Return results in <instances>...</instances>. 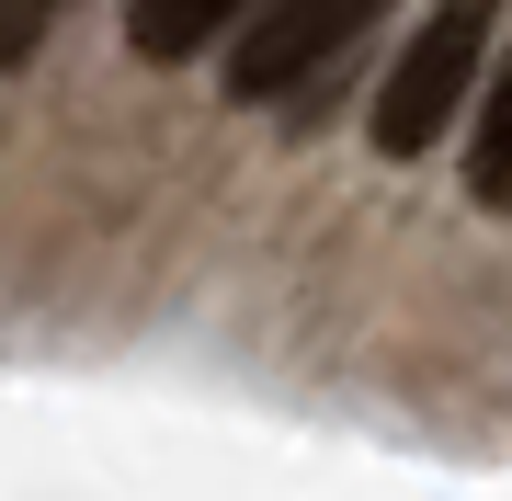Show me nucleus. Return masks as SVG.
Instances as JSON below:
<instances>
[{
	"instance_id": "obj_1",
	"label": "nucleus",
	"mask_w": 512,
	"mask_h": 501,
	"mask_svg": "<svg viewBox=\"0 0 512 501\" xmlns=\"http://www.w3.org/2000/svg\"><path fill=\"white\" fill-rule=\"evenodd\" d=\"M501 35V0H433V23L387 57V80H376V149L387 160H421L444 126H456V103H467V80H478V57H490Z\"/></svg>"
},
{
	"instance_id": "obj_2",
	"label": "nucleus",
	"mask_w": 512,
	"mask_h": 501,
	"mask_svg": "<svg viewBox=\"0 0 512 501\" xmlns=\"http://www.w3.org/2000/svg\"><path fill=\"white\" fill-rule=\"evenodd\" d=\"M376 12H387V0H274V12L239 35L228 92H239V103H285V92H308V80H319L353 35H365Z\"/></svg>"
},
{
	"instance_id": "obj_3",
	"label": "nucleus",
	"mask_w": 512,
	"mask_h": 501,
	"mask_svg": "<svg viewBox=\"0 0 512 501\" xmlns=\"http://www.w3.org/2000/svg\"><path fill=\"white\" fill-rule=\"evenodd\" d=\"M228 12H251V0H126V46L171 69V57H205V46H217Z\"/></svg>"
},
{
	"instance_id": "obj_4",
	"label": "nucleus",
	"mask_w": 512,
	"mask_h": 501,
	"mask_svg": "<svg viewBox=\"0 0 512 501\" xmlns=\"http://www.w3.org/2000/svg\"><path fill=\"white\" fill-rule=\"evenodd\" d=\"M467 194H478V205H512V57H501V80H490V114H478Z\"/></svg>"
},
{
	"instance_id": "obj_5",
	"label": "nucleus",
	"mask_w": 512,
	"mask_h": 501,
	"mask_svg": "<svg viewBox=\"0 0 512 501\" xmlns=\"http://www.w3.org/2000/svg\"><path fill=\"white\" fill-rule=\"evenodd\" d=\"M46 12H57V0H0V69H23V57H35Z\"/></svg>"
}]
</instances>
